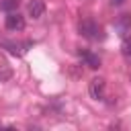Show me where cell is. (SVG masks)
<instances>
[{
	"label": "cell",
	"mask_w": 131,
	"mask_h": 131,
	"mask_svg": "<svg viewBox=\"0 0 131 131\" xmlns=\"http://www.w3.org/2000/svg\"><path fill=\"white\" fill-rule=\"evenodd\" d=\"M0 125H2V123H0Z\"/></svg>",
	"instance_id": "12"
},
{
	"label": "cell",
	"mask_w": 131,
	"mask_h": 131,
	"mask_svg": "<svg viewBox=\"0 0 131 131\" xmlns=\"http://www.w3.org/2000/svg\"><path fill=\"white\" fill-rule=\"evenodd\" d=\"M43 12H45V4H43V0H31V2L27 4V14H29L31 18L39 20V18L43 16Z\"/></svg>",
	"instance_id": "4"
},
{
	"label": "cell",
	"mask_w": 131,
	"mask_h": 131,
	"mask_svg": "<svg viewBox=\"0 0 131 131\" xmlns=\"http://www.w3.org/2000/svg\"><path fill=\"white\" fill-rule=\"evenodd\" d=\"M111 2V6H121V4H125V0H108Z\"/></svg>",
	"instance_id": "10"
},
{
	"label": "cell",
	"mask_w": 131,
	"mask_h": 131,
	"mask_svg": "<svg viewBox=\"0 0 131 131\" xmlns=\"http://www.w3.org/2000/svg\"><path fill=\"white\" fill-rule=\"evenodd\" d=\"M115 27H117V31H119V35H127L129 31H131V16L129 14H121L119 16V20L115 23Z\"/></svg>",
	"instance_id": "5"
},
{
	"label": "cell",
	"mask_w": 131,
	"mask_h": 131,
	"mask_svg": "<svg viewBox=\"0 0 131 131\" xmlns=\"http://www.w3.org/2000/svg\"><path fill=\"white\" fill-rule=\"evenodd\" d=\"M80 57H82V61H84L88 68H92V70H98V68H100V57H98V55H94V53H90V51H80Z\"/></svg>",
	"instance_id": "6"
},
{
	"label": "cell",
	"mask_w": 131,
	"mask_h": 131,
	"mask_svg": "<svg viewBox=\"0 0 131 131\" xmlns=\"http://www.w3.org/2000/svg\"><path fill=\"white\" fill-rule=\"evenodd\" d=\"M4 47H8V51H10V53H16V55H20V53H23V49H18V45H14V43H4Z\"/></svg>",
	"instance_id": "8"
},
{
	"label": "cell",
	"mask_w": 131,
	"mask_h": 131,
	"mask_svg": "<svg viewBox=\"0 0 131 131\" xmlns=\"http://www.w3.org/2000/svg\"><path fill=\"white\" fill-rule=\"evenodd\" d=\"M123 53H125L127 57H131V39H125V41H123Z\"/></svg>",
	"instance_id": "9"
},
{
	"label": "cell",
	"mask_w": 131,
	"mask_h": 131,
	"mask_svg": "<svg viewBox=\"0 0 131 131\" xmlns=\"http://www.w3.org/2000/svg\"><path fill=\"white\" fill-rule=\"evenodd\" d=\"M18 4H20V0H2V2H0V8H2L4 12H12V10L18 8Z\"/></svg>",
	"instance_id": "7"
},
{
	"label": "cell",
	"mask_w": 131,
	"mask_h": 131,
	"mask_svg": "<svg viewBox=\"0 0 131 131\" xmlns=\"http://www.w3.org/2000/svg\"><path fill=\"white\" fill-rule=\"evenodd\" d=\"M129 80H131V74H129Z\"/></svg>",
	"instance_id": "11"
},
{
	"label": "cell",
	"mask_w": 131,
	"mask_h": 131,
	"mask_svg": "<svg viewBox=\"0 0 131 131\" xmlns=\"http://www.w3.org/2000/svg\"><path fill=\"white\" fill-rule=\"evenodd\" d=\"M104 90H106V82H104V78H92L90 80V84H88V94H90V98H94V100H102L104 98Z\"/></svg>",
	"instance_id": "2"
},
{
	"label": "cell",
	"mask_w": 131,
	"mask_h": 131,
	"mask_svg": "<svg viewBox=\"0 0 131 131\" xmlns=\"http://www.w3.org/2000/svg\"><path fill=\"white\" fill-rule=\"evenodd\" d=\"M4 25H6V29H8V31L18 33V31H23V29H25V16H23V14H18L16 10H12V12H8V16H6Z\"/></svg>",
	"instance_id": "3"
},
{
	"label": "cell",
	"mask_w": 131,
	"mask_h": 131,
	"mask_svg": "<svg viewBox=\"0 0 131 131\" xmlns=\"http://www.w3.org/2000/svg\"><path fill=\"white\" fill-rule=\"evenodd\" d=\"M78 31H80V35L86 37V39H102V29H100L94 20H90V18L80 20Z\"/></svg>",
	"instance_id": "1"
}]
</instances>
